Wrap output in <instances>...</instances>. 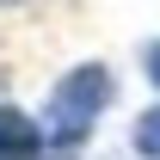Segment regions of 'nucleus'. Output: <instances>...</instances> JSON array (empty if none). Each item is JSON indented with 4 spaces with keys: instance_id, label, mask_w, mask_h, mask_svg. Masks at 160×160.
<instances>
[{
    "instance_id": "obj_3",
    "label": "nucleus",
    "mask_w": 160,
    "mask_h": 160,
    "mask_svg": "<svg viewBox=\"0 0 160 160\" xmlns=\"http://www.w3.org/2000/svg\"><path fill=\"white\" fill-rule=\"evenodd\" d=\"M136 148H142L148 160H160V105H154V111H142V123H136Z\"/></svg>"
},
{
    "instance_id": "obj_2",
    "label": "nucleus",
    "mask_w": 160,
    "mask_h": 160,
    "mask_svg": "<svg viewBox=\"0 0 160 160\" xmlns=\"http://www.w3.org/2000/svg\"><path fill=\"white\" fill-rule=\"evenodd\" d=\"M37 148H43V129L19 105H0V160H31Z\"/></svg>"
},
{
    "instance_id": "obj_1",
    "label": "nucleus",
    "mask_w": 160,
    "mask_h": 160,
    "mask_svg": "<svg viewBox=\"0 0 160 160\" xmlns=\"http://www.w3.org/2000/svg\"><path fill=\"white\" fill-rule=\"evenodd\" d=\"M105 99H111V74H105L99 62H80V68H68V74L56 80V92H49V111H43V136L49 142H80L92 123H99Z\"/></svg>"
},
{
    "instance_id": "obj_4",
    "label": "nucleus",
    "mask_w": 160,
    "mask_h": 160,
    "mask_svg": "<svg viewBox=\"0 0 160 160\" xmlns=\"http://www.w3.org/2000/svg\"><path fill=\"white\" fill-rule=\"evenodd\" d=\"M148 74H154V86H160V43L148 49Z\"/></svg>"
}]
</instances>
